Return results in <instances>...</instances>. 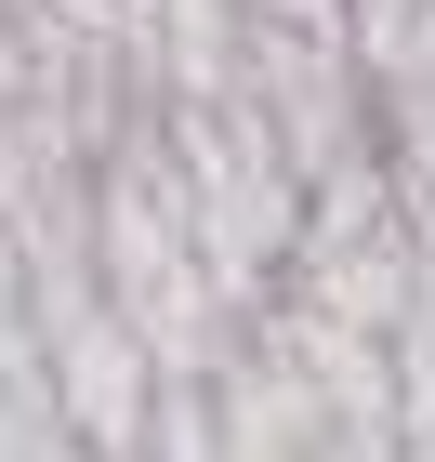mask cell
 I'll use <instances>...</instances> for the list:
<instances>
[{"label":"cell","mask_w":435,"mask_h":462,"mask_svg":"<svg viewBox=\"0 0 435 462\" xmlns=\"http://www.w3.org/2000/svg\"><path fill=\"white\" fill-rule=\"evenodd\" d=\"M238 27H317V40H343V0H238Z\"/></svg>","instance_id":"6"},{"label":"cell","mask_w":435,"mask_h":462,"mask_svg":"<svg viewBox=\"0 0 435 462\" xmlns=\"http://www.w3.org/2000/svg\"><path fill=\"white\" fill-rule=\"evenodd\" d=\"M93 278H106V304L132 318V344L159 356V370H212V356L238 344V304L212 291V264L185 238V185H172L159 119H132V133L93 159Z\"/></svg>","instance_id":"1"},{"label":"cell","mask_w":435,"mask_h":462,"mask_svg":"<svg viewBox=\"0 0 435 462\" xmlns=\"http://www.w3.org/2000/svg\"><path fill=\"white\" fill-rule=\"evenodd\" d=\"M317 462H396V423H317Z\"/></svg>","instance_id":"7"},{"label":"cell","mask_w":435,"mask_h":462,"mask_svg":"<svg viewBox=\"0 0 435 462\" xmlns=\"http://www.w3.org/2000/svg\"><path fill=\"white\" fill-rule=\"evenodd\" d=\"M369 145H383L409 225H435V79H383V93H369Z\"/></svg>","instance_id":"4"},{"label":"cell","mask_w":435,"mask_h":462,"mask_svg":"<svg viewBox=\"0 0 435 462\" xmlns=\"http://www.w3.org/2000/svg\"><path fill=\"white\" fill-rule=\"evenodd\" d=\"M0 462H93V449L67 436V410H53L40 370H0Z\"/></svg>","instance_id":"5"},{"label":"cell","mask_w":435,"mask_h":462,"mask_svg":"<svg viewBox=\"0 0 435 462\" xmlns=\"http://www.w3.org/2000/svg\"><path fill=\"white\" fill-rule=\"evenodd\" d=\"M238 106L317 185L330 159L369 145V67H357V40H317V27H238Z\"/></svg>","instance_id":"3"},{"label":"cell","mask_w":435,"mask_h":462,"mask_svg":"<svg viewBox=\"0 0 435 462\" xmlns=\"http://www.w3.org/2000/svg\"><path fill=\"white\" fill-rule=\"evenodd\" d=\"M159 145H172V185H185V238L212 264V291L251 318L290 264V225H304V172H290L264 119L224 93V106H159Z\"/></svg>","instance_id":"2"},{"label":"cell","mask_w":435,"mask_h":462,"mask_svg":"<svg viewBox=\"0 0 435 462\" xmlns=\"http://www.w3.org/2000/svg\"><path fill=\"white\" fill-rule=\"evenodd\" d=\"M396 462H435V423H396Z\"/></svg>","instance_id":"8"}]
</instances>
